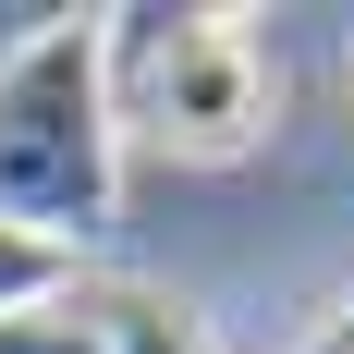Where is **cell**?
Wrapping results in <instances>:
<instances>
[{
  "label": "cell",
  "instance_id": "3",
  "mask_svg": "<svg viewBox=\"0 0 354 354\" xmlns=\"http://www.w3.org/2000/svg\"><path fill=\"white\" fill-rule=\"evenodd\" d=\"M98 330H110V354H220L196 330V306H171L147 281H98Z\"/></svg>",
  "mask_w": 354,
  "mask_h": 354
},
{
  "label": "cell",
  "instance_id": "5",
  "mask_svg": "<svg viewBox=\"0 0 354 354\" xmlns=\"http://www.w3.org/2000/svg\"><path fill=\"white\" fill-rule=\"evenodd\" d=\"M49 293H73V245L0 220V318H25V306H49Z\"/></svg>",
  "mask_w": 354,
  "mask_h": 354
},
{
  "label": "cell",
  "instance_id": "2",
  "mask_svg": "<svg viewBox=\"0 0 354 354\" xmlns=\"http://www.w3.org/2000/svg\"><path fill=\"white\" fill-rule=\"evenodd\" d=\"M147 122H159L183 159H232V147H257V122H269V62H257V37L232 25V12L171 25L159 62H147Z\"/></svg>",
  "mask_w": 354,
  "mask_h": 354
},
{
  "label": "cell",
  "instance_id": "4",
  "mask_svg": "<svg viewBox=\"0 0 354 354\" xmlns=\"http://www.w3.org/2000/svg\"><path fill=\"white\" fill-rule=\"evenodd\" d=\"M0 354H110L98 293L73 281V293H49V306H25V318H0Z\"/></svg>",
  "mask_w": 354,
  "mask_h": 354
},
{
  "label": "cell",
  "instance_id": "6",
  "mask_svg": "<svg viewBox=\"0 0 354 354\" xmlns=\"http://www.w3.org/2000/svg\"><path fill=\"white\" fill-rule=\"evenodd\" d=\"M306 354H354V293H342V318H330V330H318Z\"/></svg>",
  "mask_w": 354,
  "mask_h": 354
},
{
  "label": "cell",
  "instance_id": "1",
  "mask_svg": "<svg viewBox=\"0 0 354 354\" xmlns=\"http://www.w3.org/2000/svg\"><path fill=\"white\" fill-rule=\"evenodd\" d=\"M122 196V122H110V12H37L0 62V220L86 245Z\"/></svg>",
  "mask_w": 354,
  "mask_h": 354
}]
</instances>
